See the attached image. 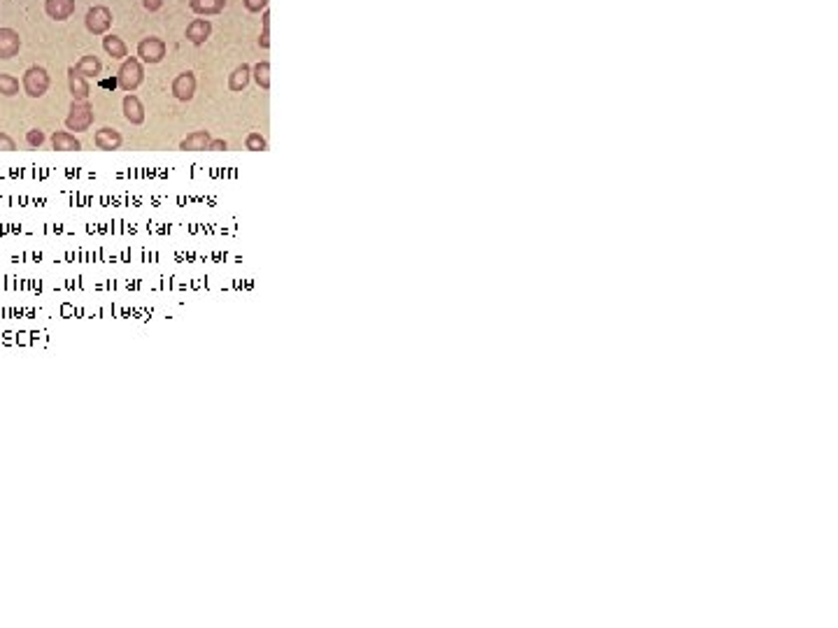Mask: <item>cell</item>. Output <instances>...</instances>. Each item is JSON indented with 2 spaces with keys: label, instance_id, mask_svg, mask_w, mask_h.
Returning <instances> with one entry per match:
<instances>
[{
  "label": "cell",
  "instance_id": "cell-13",
  "mask_svg": "<svg viewBox=\"0 0 838 628\" xmlns=\"http://www.w3.org/2000/svg\"><path fill=\"white\" fill-rule=\"evenodd\" d=\"M189 10L196 17H217L226 10V0H189Z\"/></svg>",
  "mask_w": 838,
  "mask_h": 628
},
{
  "label": "cell",
  "instance_id": "cell-10",
  "mask_svg": "<svg viewBox=\"0 0 838 628\" xmlns=\"http://www.w3.org/2000/svg\"><path fill=\"white\" fill-rule=\"evenodd\" d=\"M77 10L75 0H44V14L54 21H68Z\"/></svg>",
  "mask_w": 838,
  "mask_h": 628
},
{
  "label": "cell",
  "instance_id": "cell-14",
  "mask_svg": "<svg viewBox=\"0 0 838 628\" xmlns=\"http://www.w3.org/2000/svg\"><path fill=\"white\" fill-rule=\"evenodd\" d=\"M210 140H212L210 131H194L180 142V149L182 151H208Z\"/></svg>",
  "mask_w": 838,
  "mask_h": 628
},
{
  "label": "cell",
  "instance_id": "cell-5",
  "mask_svg": "<svg viewBox=\"0 0 838 628\" xmlns=\"http://www.w3.org/2000/svg\"><path fill=\"white\" fill-rule=\"evenodd\" d=\"M165 54H168V44L161 40V37L149 35V37H142V40L138 42V58L142 60V63L156 65V63H161V60L165 58Z\"/></svg>",
  "mask_w": 838,
  "mask_h": 628
},
{
  "label": "cell",
  "instance_id": "cell-24",
  "mask_svg": "<svg viewBox=\"0 0 838 628\" xmlns=\"http://www.w3.org/2000/svg\"><path fill=\"white\" fill-rule=\"evenodd\" d=\"M268 3L270 0H242V5H245V10L251 14H258L263 10H268Z\"/></svg>",
  "mask_w": 838,
  "mask_h": 628
},
{
  "label": "cell",
  "instance_id": "cell-17",
  "mask_svg": "<svg viewBox=\"0 0 838 628\" xmlns=\"http://www.w3.org/2000/svg\"><path fill=\"white\" fill-rule=\"evenodd\" d=\"M103 49H105V54L112 56L114 60H124V58L128 56V47H126V42L121 40L119 35H112V33L103 35Z\"/></svg>",
  "mask_w": 838,
  "mask_h": 628
},
{
  "label": "cell",
  "instance_id": "cell-11",
  "mask_svg": "<svg viewBox=\"0 0 838 628\" xmlns=\"http://www.w3.org/2000/svg\"><path fill=\"white\" fill-rule=\"evenodd\" d=\"M94 142H96V147L101 151H114V149H119L121 145H124V135H121L117 128L105 126V128H101V131H96Z\"/></svg>",
  "mask_w": 838,
  "mask_h": 628
},
{
  "label": "cell",
  "instance_id": "cell-15",
  "mask_svg": "<svg viewBox=\"0 0 838 628\" xmlns=\"http://www.w3.org/2000/svg\"><path fill=\"white\" fill-rule=\"evenodd\" d=\"M73 68L82 75V77L91 79V77H98V75L103 72V60L98 58L96 54H87V56H82Z\"/></svg>",
  "mask_w": 838,
  "mask_h": 628
},
{
  "label": "cell",
  "instance_id": "cell-8",
  "mask_svg": "<svg viewBox=\"0 0 838 628\" xmlns=\"http://www.w3.org/2000/svg\"><path fill=\"white\" fill-rule=\"evenodd\" d=\"M21 51V35L14 28L3 26L0 28V60H10L19 56Z\"/></svg>",
  "mask_w": 838,
  "mask_h": 628
},
{
  "label": "cell",
  "instance_id": "cell-18",
  "mask_svg": "<svg viewBox=\"0 0 838 628\" xmlns=\"http://www.w3.org/2000/svg\"><path fill=\"white\" fill-rule=\"evenodd\" d=\"M51 147L56 151H80L82 142L75 138V133H70V131H56L51 135Z\"/></svg>",
  "mask_w": 838,
  "mask_h": 628
},
{
  "label": "cell",
  "instance_id": "cell-26",
  "mask_svg": "<svg viewBox=\"0 0 838 628\" xmlns=\"http://www.w3.org/2000/svg\"><path fill=\"white\" fill-rule=\"evenodd\" d=\"M226 149H228V142L224 138H212L208 145V151H226Z\"/></svg>",
  "mask_w": 838,
  "mask_h": 628
},
{
  "label": "cell",
  "instance_id": "cell-7",
  "mask_svg": "<svg viewBox=\"0 0 838 628\" xmlns=\"http://www.w3.org/2000/svg\"><path fill=\"white\" fill-rule=\"evenodd\" d=\"M210 35H212V21L205 19V17L194 19L192 24L187 26V30H185L187 42L194 44V47H203V44L210 40Z\"/></svg>",
  "mask_w": 838,
  "mask_h": 628
},
{
  "label": "cell",
  "instance_id": "cell-19",
  "mask_svg": "<svg viewBox=\"0 0 838 628\" xmlns=\"http://www.w3.org/2000/svg\"><path fill=\"white\" fill-rule=\"evenodd\" d=\"M251 77H254V82L263 91H268L270 89V63L268 60H258V63L251 65Z\"/></svg>",
  "mask_w": 838,
  "mask_h": 628
},
{
  "label": "cell",
  "instance_id": "cell-3",
  "mask_svg": "<svg viewBox=\"0 0 838 628\" xmlns=\"http://www.w3.org/2000/svg\"><path fill=\"white\" fill-rule=\"evenodd\" d=\"M94 108H91L89 101H73L70 105V112H68L65 117V128L68 131H75V133H87L91 126H94Z\"/></svg>",
  "mask_w": 838,
  "mask_h": 628
},
{
  "label": "cell",
  "instance_id": "cell-1",
  "mask_svg": "<svg viewBox=\"0 0 838 628\" xmlns=\"http://www.w3.org/2000/svg\"><path fill=\"white\" fill-rule=\"evenodd\" d=\"M144 82V65L138 56H126L117 70V84L124 94H133Z\"/></svg>",
  "mask_w": 838,
  "mask_h": 628
},
{
  "label": "cell",
  "instance_id": "cell-2",
  "mask_svg": "<svg viewBox=\"0 0 838 628\" xmlns=\"http://www.w3.org/2000/svg\"><path fill=\"white\" fill-rule=\"evenodd\" d=\"M49 86H51V77L42 65H30L24 72V77H21V89H24V94L28 98H42L49 91Z\"/></svg>",
  "mask_w": 838,
  "mask_h": 628
},
{
  "label": "cell",
  "instance_id": "cell-21",
  "mask_svg": "<svg viewBox=\"0 0 838 628\" xmlns=\"http://www.w3.org/2000/svg\"><path fill=\"white\" fill-rule=\"evenodd\" d=\"M245 149L247 151H265L268 149V142L261 133H249L245 138Z\"/></svg>",
  "mask_w": 838,
  "mask_h": 628
},
{
  "label": "cell",
  "instance_id": "cell-9",
  "mask_svg": "<svg viewBox=\"0 0 838 628\" xmlns=\"http://www.w3.org/2000/svg\"><path fill=\"white\" fill-rule=\"evenodd\" d=\"M121 112H124V117L128 124L133 126H142L144 124V105L142 101L135 94H126L124 101H121Z\"/></svg>",
  "mask_w": 838,
  "mask_h": 628
},
{
  "label": "cell",
  "instance_id": "cell-27",
  "mask_svg": "<svg viewBox=\"0 0 838 628\" xmlns=\"http://www.w3.org/2000/svg\"><path fill=\"white\" fill-rule=\"evenodd\" d=\"M163 3H165V0H142V7L147 12H158L163 7Z\"/></svg>",
  "mask_w": 838,
  "mask_h": 628
},
{
  "label": "cell",
  "instance_id": "cell-4",
  "mask_svg": "<svg viewBox=\"0 0 838 628\" xmlns=\"http://www.w3.org/2000/svg\"><path fill=\"white\" fill-rule=\"evenodd\" d=\"M114 24V17H112V10L108 5H94L87 10V17H84V26L91 35H108L110 28Z\"/></svg>",
  "mask_w": 838,
  "mask_h": 628
},
{
  "label": "cell",
  "instance_id": "cell-22",
  "mask_svg": "<svg viewBox=\"0 0 838 628\" xmlns=\"http://www.w3.org/2000/svg\"><path fill=\"white\" fill-rule=\"evenodd\" d=\"M258 44H261L263 49L270 47V12L263 10V33L258 37Z\"/></svg>",
  "mask_w": 838,
  "mask_h": 628
},
{
  "label": "cell",
  "instance_id": "cell-12",
  "mask_svg": "<svg viewBox=\"0 0 838 628\" xmlns=\"http://www.w3.org/2000/svg\"><path fill=\"white\" fill-rule=\"evenodd\" d=\"M68 89H70V96L73 101H89L91 96V84L87 77H82V75L75 70L70 65L68 68Z\"/></svg>",
  "mask_w": 838,
  "mask_h": 628
},
{
  "label": "cell",
  "instance_id": "cell-23",
  "mask_svg": "<svg viewBox=\"0 0 838 628\" xmlns=\"http://www.w3.org/2000/svg\"><path fill=\"white\" fill-rule=\"evenodd\" d=\"M26 142H28V147L40 149L44 145V133L40 131V128H33V131L26 133Z\"/></svg>",
  "mask_w": 838,
  "mask_h": 628
},
{
  "label": "cell",
  "instance_id": "cell-20",
  "mask_svg": "<svg viewBox=\"0 0 838 628\" xmlns=\"http://www.w3.org/2000/svg\"><path fill=\"white\" fill-rule=\"evenodd\" d=\"M19 89H21V84H19V79L14 77V75L0 72V96L12 98V96L19 94Z\"/></svg>",
  "mask_w": 838,
  "mask_h": 628
},
{
  "label": "cell",
  "instance_id": "cell-16",
  "mask_svg": "<svg viewBox=\"0 0 838 628\" xmlns=\"http://www.w3.org/2000/svg\"><path fill=\"white\" fill-rule=\"evenodd\" d=\"M249 79H251V65L240 63L231 75H228V89H231L233 94H240V91L247 89Z\"/></svg>",
  "mask_w": 838,
  "mask_h": 628
},
{
  "label": "cell",
  "instance_id": "cell-25",
  "mask_svg": "<svg viewBox=\"0 0 838 628\" xmlns=\"http://www.w3.org/2000/svg\"><path fill=\"white\" fill-rule=\"evenodd\" d=\"M14 149H17V142L7 133H0V151H14Z\"/></svg>",
  "mask_w": 838,
  "mask_h": 628
},
{
  "label": "cell",
  "instance_id": "cell-6",
  "mask_svg": "<svg viewBox=\"0 0 838 628\" xmlns=\"http://www.w3.org/2000/svg\"><path fill=\"white\" fill-rule=\"evenodd\" d=\"M196 89H198V79H196V75L192 72V70H185V72H180L177 77L173 79V84H170V91H173V96L177 98V101H182V103H189V101H194V96H196Z\"/></svg>",
  "mask_w": 838,
  "mask_h": 628
}]
</instances>
